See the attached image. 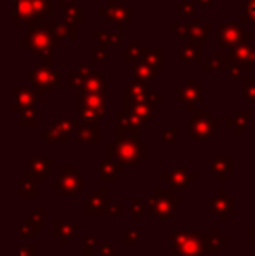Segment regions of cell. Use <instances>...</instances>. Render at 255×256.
I'll return each mask as SVG.
<instances>
[{
	"instance_id": "6da1fadb",
	"label": "cell",
	"mask_w": 255,
	"mask_h": 256,
	"mask_svg": "<svg viewBox=\"0 0 255 256\" xmlns=\"http://www.w3.org/2000/svg\"><path fill=\"white\" fill-rule=\"evenodd\" d=\"M145 155L147 145L138 140V132L117 136L116 142L109 143V157L123 166H136Z\"/></svg>"
},
{
	"instance_id": "7a4b0ae2",
	"label": "cell",
	"mask_w": 255,
	"mask_h": 256,
	"mask_svg": "<svg viewBox=\"0 0 255 256\" xmlns=\"http://www.w3.org/2000/svg\"><path fill=\"white\" fill-rule=\"evenodd\" d=\"M20 46L28 48L37 56H46V64H51V49L58 48L60 38L53 35L51 23L28 24V38H23Z\"/></svg>"
},
{
	"instance_id": "3957f363",
	"label": "cell",
	"mask_w": 255,
	"mask_h": 256,
	"mask_svg": "<svg viewBox=\"0 0 255 256\" xmlns=\"http://www.w3.org/2000/svg\"><path fill=\"white\" fill-rule=\"evenodd\" d=\"M75 106H77L79 117L84 124H98V118L107 114V104L103 96L86 92L84 89H77L75 94Z\"/></svg>"
},
{
	"instance_id": "277c9868",
	"label": "cell",
	"mask_w": 255,
	"mask_h": 256,
	"mask_svg": "<svg viewBox=\"0 0 255 256\" xmlns=\"http://www.w3.org/2000/svg\"><path fill=\"white\" fill-rule=\"evenodd\" d=\"M35 94H51L53 89L60 88V74L51 68V64H37L28 74Z\"/></svg>"
},
{
	"instance_id": "5b68a950",
	"label": "cell",
	"mask_w": 255,
	"mask_h": 256,
	"mask_svg": "<svg viewBox=\"0 0 255 256\" xmlns=\"http://www.w3.org/2000/svg\"><path fill=\"white\" fill-rule=\"evenodd\" d=\"M173 250L180 256H203V239L201 232L177 230L173 234Z\"/></svg>"
},
{
	"instance_id": "8992f818",
	"label": "cell",
	"mask_w": 255,
	"mask_h": 256,
	"mask_svg": "<svg viewBox=\"0 0 255 256\" xmlns=\"http://www.w3.org/2000/svg\"><path fill=\"white\" fill-rule=\"evenodd\" d=\"M218 128V118L211 117L210 112L199 110L191 120V132L196 142H206L211 134H215Z\"/></svg>"
},
{
	"instance_id": "52a82bcc",
	"label": "cell",
	"mask_w": 255,
	"mask_h": 256,
	"mask_svg": "<svg viewBox=\"0 0 255 256\" xmlns=\"http://www.w3.org/2000/svg\"><path fill=\"white\" fill-rule=\"evenodd\" d=\"M178 208V199L170 196L168 190H157L156 196L149 199V209L154 216L159 220H168L170 216L175 214Z\"/></svg>"
},
{
	"instance_id": "ba28073f",
	"label": "cell",
	"mask_w": 255,
	"mask_h": 256,
	"mask_svg": "<svg viewBox=\"0 0 255 256\" xmlns=\"http://www.w3.org/2000/svg\"><path fill=\"white\" fill-rule=\"evenodd\" d=\"M252 37L248 30L241 26L238 23H231L225 24L220 23V40H218V46L220 48H234V46L239 44H246V40Z\"/></svg>"
},
{
	"instance_id": "9c48e42d",
	"label": "cell",
	"mask_w": 255,
	"mask_h": 256,
	"mask_svg": "<svg viewBox=\"0 0 255 256\" xmlns=\"http://www.w3.org/2000/svg\"><path fill=\"white\" fill-rule=\"evenodd\" d=\"M100 14L107 16L109 21H114L117 26V34L121 35H123L124 24L129 23V20H131V9L128 6H124L123 2H119V0H109L107 6L100 9Z\"/></svg>"
},
{
	"instance_id": "30bf717a",
	"label": "cell",
	"mask_w": 255,
	"mask_h": 256,
	"mask_svg": "<svg viewBox=\"0 0 255 256\" xmlns=\"http://www.w3.org/2000/svg\"><path fill=\"white\" fill-rule=\"evenodd\" d=\"M171 30H173L180 38H184V40L203 42L204 38H208V35H210L211 26L208 23H192V24L173 23L171 24Z\"/></svg>"
},
{
	"instance_id": "8fae6325",
	"label": "cell",
	"mask_w": 255,
	"mask_h": 256,
	"mask_svg": "<svg viewBox=\"0 0 255 256\" xmlns=\"http://www.w3.org/2000/svg\"><path fill=\"white\" fill-rule=\"evenodd\" d=\"M56 190L63 194V196H72L77 194L82 188V178L75 172V168L70 166H62V172H60V182L53 183Z\"/></svg>"
},
{
	"instance_id": "7c38bea8",
	"label": "cell",
	"mask_w": 255,
	"mask_h": 256,
	"mask_svg": "<svg viewBox=\"0 0 255 256\" xmlns=\"http://www.w3.org/2000/svg\"><path fill=\"white\" fill-rule=\"evenodd\" d=\"M72 129H74V120L72 118L53 120V124L46 129V140L48 142H67Z\"/></svg>"
},
{
	"instance_id": "4fadbf2b",
	"label": "cell",
	"mask_w": 255,
	"mask_h": 256,
	"mask_svg": "<svg viewBox=\"0 0 255 256\" xmlns=\"http://www.w3.org/2000/svg\"><path fill=\"white\" fill-rule=\"evenodd\" d=\"M178 100H180V103L187 104L189 110H194L197 103L203 102V88H199L194 82V78H189L187 86L178 89Z\"/></svg>"
},
{
	"instance_id": "5bb4252c",
	"label": "cell",
	"mask_w": 255,
	"mask_h": 256,
	"mask_svg": "<svg viewBox=\"0 0 255 256\" xmlns=\"http://www.w3.org/2000/svg\"><path fill=\"white\" fill-rule=\"evenodd\" d=\"M37 94H35L34 89L25 88V86H18L13 88V108L14 110H28V108H34Z\"/></svg>"
},
{
	"instance_id": "9a60e30c",
	"label": "cell",
	"mask_w": 255,
	"mask_h": 256,
	"mask_svg": "<svg viewBox=\"0 0 255 256\" xmlns=\"http://www.w3.org/2000/svg\"><path fill=\"white\" fill-rule=\"evenodd\" d=\"M14 23H28L35 24V7L34 0H14Z\"/></svg>"
},
{
	"instance_id": "2e32d148",
	"label": "cell",
	"mask_w": 255,
	"mask_h": 256,
	"mask_svg": "<svg viewBox=\"0 0 255 256\" xmlns=\"http://www.w3.org/2000/svg\"><path fill=\"white\" fill-rule=\"evenodd\" d=\"M231 60L232 63H238L241 66H245L246 70H252V64L255 63V48L250 44H239V46H234L231 49Z\"/></svg>"
},
{
	"instance_id": "e0dca14e",
	"label": "cell",
	"mask_w": 255,
	"mask_h": 256,
	"mask_svg": "<svg viewBox=\"0 0 255 256\" xmlns=\"http://www.w3.org/2000/svg\"><path fill=\"white\" fill-rule=\"evenodd\" d=\"M178 52H180L182 61L203 64V42L187 40L185 46H180V48H178Z\"/></svg>"
},
{
	"instance_id": "ac0fdd59",
	"label": "cell",
	"mask_w": 255,
	"mask_h": 256,
	"mask_svg": "<svg viewBox=\"0 0 255 256\" xmlns=\"http://www.w3.org/2000/svg\"><path fill=\"white\" fill-rule=\"evenodd\" d=\"M147 98H149V94H147V84L138 80H131V84L126 89V94H124V108L128 110L131 104L143 102Z\"/></svg>"
},
{
	"instance_id": "d6986e66",
	"label": "cell",
	"mask_w": 255,
	"mask_h": 256,
	"mask_svg": "<svg viewBox=\"0 0 255 256\" xmlns=\"http://www.w3.org/2000/svg\"><path fill=\"white\" fill-rule=\"evenodd\" d=\"M53 160L51 158H30L28 160V176L32 180H42L49 172Z\"/></svg>"
},
{
	"instance_id": "ffe728a7",
	"label": "cell",
	"mask_w": 255,
	"mask_h": 256,
	"mask_svg": "<svg viewBox=\"0 0 255 256\" xmlns=\"http://www.w3.org/2000/svg\"><path fill=\"white\" fill-rule=\"evenodd\" d=\"M124 171V166L119 164V162L112 160L110 157H107L105 160L102 162V168H100V178L103 182H114L117 174Z\"/></svg>"
},
{
	"instance_id": "44dd1931",
	"label": "cell",
	"mask_w": 255,
	"mask_h": 256,
	"mask_svg": "<svg viewBox=\"0 0 255 256\" xmlns=\"http://www.w3.org/2000/svg\"><path fill=\"white\" fill-rule=\"evenodd\" d=\"M86 92H91V94H100L103 96L107 92V80L103 77H100V74L93 72L88 78H86L84 86H82Z\"/></svg>"
},
{
	"instance_id": "7402d4cb",
	"label": "cell",
	"mask_w": 255,
	"mask_h": 256,
	"mask_svg": "<svg viewBox=\"0 0 255 256\" xmlns=\"http://www.w3.org/2000/svg\"><path fill=\"white\" fill-rule=\"evenodd\" d=\"M75 134H77L79 142H86V143L98 142L100 128H98V124H84V122H82L81 126L75 128Z\"/></svg>"
},
{
	"instance_id": "603a6c76",
	"label": "cell",
	"mask_w": 255,
	"mask_h": 256,
	"mask_svg": "<svg viewBox=\"0 0 255 256\" xmlns=\"http://www.w3.org/2000/svg\"><path fill=\"white\" fill-rule=\"evenodd\" d=\"M164 180L170 182L171 186H175V188H182V186H185L187 182H192L194 176L189 174L185 168H173L170 174H164Z\"/></svg>"
},
{
	"instance_id": "cb8c5ba5",
	"label": "cell",
	"mask_w": 255,
	"mask_h": 256,
	"mask_svg": "<svg viewBox=\"0 0 255 256\" xmlns=\"http://www.w3.org/2000/svg\"><path fill=\"white\" fill-rule=\"evenodd\" d=\"M91 38L100 42V46H121L123 44V35L117 34V32H91Z\"/></svg>"
},
{
	"instance_id": "d4e9b609",
	"label": "cell",
	"mask_w": 255,
	"mask_h": 256,
	"mask_svg": "<svg viewBox=\"0 0 255 256\" xmlns=\"http://www.w3.org/2000/svg\"><path fill=\"white\" fill-rule=\"evenodd\" d=\"M143 63L147 66H150L154 72H161L163 70V48H154V49H147L145 56H143Z\"/></svg>"
},
{
	"instance_id": "484cf974",
	"label": "cell",
	"mask_w": 255,
	"mask_h": 256,
	"mask_svg": "<svg viewBox=\"0 0 255 256\" xmlns=\"http://www.w3.org/2000/svg\"><path fill=\"white\" fill-rule=\"evenodd\" d=\"M107 206V190H102V192L93 194L88 199V202L84 204V211L86 212H102Z\"/></svg>"
},
{
	"instance_id": "4316f807",
	"label": "cell",
	"mask_w": 255,
	"mask_h": 256,
	"mask_svg": "<svg viewBox=\"0 0 255 256\" xmlns=\"http://www.w3.org/2000/svg\"><path fill=\"white\" fill-rule=\"evenodd\" d=\"M231 63H232L231 56H227V54H217V56H213L210 61L203 63V68H204V72H211V70L225 72L231 66Z\"/></svg>"
},
{
	"instance_id": "83f0119b",
	"label": "cell",
	"mask_w": 255,
	"mask_h": 256,
	"mask_svg": "<svg viewBox=\"0 0 255 256\" xmlns=\"http://www.w3.org/2000/svg\"><path fill=\"white\" fill-rule=\"evenodd\" d=\"M145 52H147V48L140 46V40H138V38H135V40L131 42V46L128 48V51H126V54H124L123 60H124V63L135 64V63H138V61L143 60Z\"/></svg>"
},
{
	"instance_id": "f1b7e54d",
	"label": "cell",
	"mask_w": 255,
	"mask_h": 256,
	"mask_svg": "<svg viewBox=\"0 0 255 256\" xmlns=\"http://www.w3.org/2000/svg\"><path fill=\"white\" fill-rule=\"evenodd\" d=\"M252 122V114H250L248 110L245 112H239V114L232 115L231 118H227V126H231L232 129H234V132H243V129L246 128V126Z\"/></svg>"
},
{
	"instance_id": "f546056e",
	"label": "cell",
	"mask_w": 255,
	"mask_h": 256,
	"mask_svg": "<svg viewBox=\"0 0 255 256\" xmlns=\"http://www.w3.org/2000/svg\"><path fill=\"white\" fill-rule=\"evenodd\" d=\"M53 236L58 237L62 244H67L70 237L75 236L74 223H53Z\"/></svg>"
},
{
	"instance_id": "4dcf8cb0",
	"label": "cell",
	"mask_w": 255,
	"mask_h": 256,
	"mask_svg": "<svg viewBox=\"0 0 255 256\" xmlns=\"http://www.w3.org/2000/svg\"><path fill=\"white\" fill-rule=\"evenodd\" d=\"M126 112H135L136 115H140L142 118L149 120V118L154 115V102L150 100V96H149V98L143 100V102H138V103L131 104V106H129Z\"/></svg>"
},
{
	"instance_id": "1f68e13d",
	"label": "cell",
	"mask_w": 255,
	"mask_h": 256,
	"mask_svg": "<svg viewBox=\"0 0 255 256\" xmlns=\"http://www.w3.org/2000/svg\"><path fill=\"white\" fill-rule=\"evenodd\" d=\"M211 171L220 174V182L225 180V174L234 171V160L232 158H213L211 160Z\"/></svg>"
},
{
	"instance_id": "d6a6232c",
	"label": "cell",
	"mask_w": 255,
	"mask_h": 256,
	"mask_svg": "<svg viewBox=\"0 0 255 256\" xmlns=\"http://www.w3.org/2000/svg\"><path fill=\"white\" fill-rule=\"evenodd\" d=\"M154 75H156V72H154L150 66H147L143 61H138V63L133 64V80H138V82L147 84Z\"/></svg>"
},
{
	"instance_id": "836d02e7",
	"label": "cell",
	"mask_w": 255,
	"mask_h": 256,
	"mask_svg": "<svg viewBox=\"0 0 255 256\" xmlns=\"http://www.w3.org/2000/svg\"><path fill=\"white\" fill-rule=\"evenodd\" d=\"M211 209H213V212H217V214H222V220H224V212L227 214V212L234 211V202H232V199H229V197H224V192H222V197H213V200H211Z\"/></svg>"
},
{
	"instance_id": "e575fe53",
	"label": "cell",
	"mask_w": 255,
	"mask_h": 256,
	"mask_svg": "<svg viewBox=\"0 0 255 256\" xmlns=\"http://www.w3.org/2000/svg\"><path fill=\"white\" fill-rule=\"evenodd\" d=\"M51 2L53 0H34L35 7V24H42L44 20L53 12L51 10Z\"/></svg>"
},
{
	"instance_id": "d590c367",
	"label": "cell",
	"mask_w": 255,
	"mask_h": 256,
	"mask_svg": "<svg viewBox=\"0 0 255 256\" xmlns=\"http://www.w3.org/2000/svg\"><path fill=\"white\" fill-rule=\"evenodd\" d=\"M51 32L53 35H56L58 38H75V24L70 23H51Z\"/></svg>"
},
{
	"instance_id": "8d00e7d4",
	"label": "cell",
	"mask_w": 255,
	"mask_h": 256,
	"mask_svg": "<svg viewBox=\"0 0 255 256\" xmlns=\"http://www.w3.org/2000/svg\"><path fill=\"white\" fill-rule=\"evenodd\" d=\"M63 21L70 24H79L84 21V14L82 9L77 6H70V7H63Z\"/></svg>"
},
{
	"instance_id": "74e56055",
	"label": "cell",
	"mask_w": 255,
	"mask_h": 256,
	"mask_svg": "<svg viewBox=\"0 0 255 256\" xmlns=\"http://www.w3.org/2000/svg\"><path fill=\"white\" fill-rule=\"evenodd\" d=\"M243 88V98L245 102L255 103V78H241Z\"/></svg>"
},
{
	"instance_id": "f35d334b",
	"label": "cell",
	"mask_w": 255,
	"mask_h": 256,
	"mask_svg": "<svg viewBox=\"0 0 255 256\" xmlns=\"http://www.w3.org/2000/svg\"><path fill=\"white\" fill-rule=\"evenodd\" d=\"M20 124L23 126V128H28V126H35V124H37V114H35V108H28V110L21 112Z\"/></svg>"
},
{
	"instance_id": "ab89813d",
	"label": "cell",
	"mask_w": 255,
	"mask_h": 256,
	"mask_svg": "<svg viewBox=\"0 0 255 256\" xmlns=\"http://www.w3.org/2000/svg\"><path fill=\"white\" fill-rule=\"evenodd\" d=\"M27 178H28L27 174L21 176V196H25V197H27V196L34 197L35 196V190H37V188H35V182L32 178H30V182H28Z\"/></svg>"
},
{
	"instance_id": "60d3db41",
	"label": "cell",
	"mask_w": 255,
	"mask_h": 256,
	"mask_svg": "<svg viewBox=\"0 0 255 256\" xmlns=\"http://www.w3.org/2000/svg\"><path fill=\"white\" fill-rule=\"evenodd\" d=\"M243 23H255V0H246L245 2Z\"/></svg>"
},
{
	"instance_id": "b9f144b4",
	"label": "cell",
	"mask_w": 255,
	"mask_h": 256,
	"mask_svg": "<svg viewBox=\"0 0 255 256\" xmlns=\"http://www.w3.org/2000/svg\"><path fill=\"white\" fill-rule=\"evenodd\" d=\"M67 77H68V84L74 86V88H77V89H81L82 86H84V82H86V77L79 74L77 70H70L67 74Z\"/></svg>"
},
{
	"instance_id": "7bdbcfd3",
	"label": "cell",
	"mask_w": 255,
	"mask_h": 256,
	"mask_svg": "<svg viewBox=\"0 0 255 256\" xmlns=\"http://www.w3.org/2000/svg\"><path fill=\"white\" fill-rule=\"evenodd\" d=\"M178 14H180V16H194V14H196V6H194V2H191V0H182V2L178 4Z\"/></svg>"
},
{
	"instance_id": "ee69618b",
	"label": "cell",
	"mask_w": 255,
	"mask_h": 256,
	"mask_svg": "<svg viewBox=\"0 0 255 256\" xmlns=\"http://www.w3.org/2000/svg\"><path fill=\"white\" fill-rule=\"evenodd\" d=\"M123 239H124V244H126V246H135V244L140 240V232L136 228H129L124 232Z\"/></svg>"
},
{
	"instance_id": "f6af8a7d",
	"label": "cell",
	"mask_w": 255,
	"mask_h": 256,
	"mask_svg": "<svg viewBox=\"0 0 255 256\" xmlns=\"http://www.w3.org/2000/svg\"><path fill=\"white\" fill-rule=\"evenodd\" d=\"M42 211V206H39L37 208V212H34V214L28 218V222L32 223V225L35 226V228H42L44 226V212H41Z\"/></svg>"
},
{
	"instance_id": "bcb514c9",
	"label": "cell",
	"mask_w": 255,
	"mask_h": 256,
	"mask_svg": "<svg viewBox=\"0 0 255 256\" xmlns=\"http://www.w3.org/2000/svg\"><path fill=\"white\" fill-rule=\"evenodd\" d=\"M178 132H180V128H178V126H171V128H166L163 131V140H164V142H170V143L177 142Z\"/></svg>"
},
{
	"instance_id": "7dc6e473",
	"label": "cell",
	"mask_w": 255,
	"mask_h": 256,
	"mask_svg": "<svg viewBox=\"0 0 255 256\" xmlns=\"http://www.w3.org/2000/svg\"><path fill=\"white\" fill-rule=\"evenodd\" d=\"M93 61H100V63H103V61H107V58H109V51H107L105 46H100V48H93Z\"/></svg>"
},
{
	"instance_id": "c3c4849f",
	"label": "cell",
	"mask_w": 255,
	"mask_h": 256,
	"mask_svg": "<svg viewBox=\"0 0 255 256\" xmlns=\"http://www.w3.org/2000/svg\"><path fill=\"white\" fill-rule=\"evenodd\" d=\"M245 72H248L245 66H241V64H238V63H231V66L227 68V75H229V78H238V77H241Z\"/></svg>"
},
{
	"instance_id": "681fc988",
	"label": "cell",
	"mask_w": 255,
	"mask_h": 256,
	"mask_svg": "<svg viewBox=\"0 0 255 256\" xmlns=\"http://www.w3.org/2000/svg\"><path fill=\"white\" fill-rule=\"evenodd\" d=\"M131 208H133V222H138L140 220V216L143 214V211H145V209H143V206L140 204V200H138V197H133V200H131Z\"/></svg>"
},
{
	"instance_id": "f907efd6",
	"label": "cell",
	"mask_w": 255,
	"mask_h": 256,
	"mask_svg": "<svg viewBox=\"0 0 255 256\" xmlns=\"http://www.w3.org/2000/svg\"><path fill=\"white\" fill-rule=\"evenodd\" d=\"M35 234H37V228H35V226L32 225L28 220H27V222H21V236H23V237H32V239H34Z\"/></svg>"
},
{
	"instance_id": "816d5d0a",
	"label": "cell",
	"mask_w": 255,
	"mask_h": 256,
	"mask_svg": "<svg viewBox=\"0 0 255 256\" xmlns=\"http://www.w3.org/2000/svg\"><path fill=\"white\" fill-rule=\"evenodd\" d=\"M100 256H116V248L110 244H102L100 246Z\"/></svg>"
},
{
	"instance_id": "f5cc1de1",
	"label": "cell",
	"mask_w": 255,
	"mask_h": 256,
	"mask_svg": "<svg viewBox=\"0 0 255 256\" xmlns=\"http://www.w3.org/2000/svg\"><path fill=\"white\" fill-rule=\"evenodd\" d=\"M35 253H37V250H35L34 244H28V246H23L20 251V256H35Z\"/></svg>"
},
{
	"instance_id": "db71d44e",
	"label": "cell",
	"mask_w": 255,
	"mask_h": 256,
	"mask_svg": "<svg viewBox=\"0 0 255 256\" xmlns=\"http://www.w3.org/2000/svg\"><path fill=\"white\" fill-rule=\"evenodd\" d=\"M75 70H77L81 75H84L86 78H88L89 75L93 74V70H91V66H89V64H81V63H79V64H77V68H75Z\"/></svg>"
},
{
	"instance_id": "11a10c76",
	"label": "cell",
	"mask_w": 255,
	"mask_h": 256,
	"mask_svg": "<svg viewBox=\"0 0 255 256\" xmlns=\"http://www.w3.org/2000/svg\"><path fill=\"white\" fill-rule=\"evenodd\" d=\"M109 211H110V212H114V211H116V214H121V212L124 211V208H123V206H110V208H109Z\"/></svg>"
},
{
	"instance_id": "9f6ffc18",
	"label": "cell",
	"mask_w": 255,
	"mask_h": 256,
	"mask_svg": "<svg viewBox=\"0 0 255 256\" xmlns=\"http://www.w3.org/2000/svg\"><path fill=\"white\" fill-rule=\"evenodd\" d=\"M75 2H77V0H60V6H62V9H63V7L75 6Z\"/></svg>"
},
{
	"instance_id": "6f0895ef",
	"label": "cell",
	"mask_w": 255,
	"mask_h": 256,
	"mask_svg": "<svg viewBox=\"0 0 255 256\" xmlns=\"http://www.w3.org/2000/svg\"><path fill=\"white\" fill-rule=\"evenodd\" d=\"M196 2H197V6H201V7H208V6H211L213 0H196Z\"/></svg>"
}]
</instances>
